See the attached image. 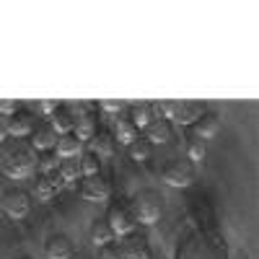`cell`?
<instances>
[{
	"label": "cell",
	"mask_w": 259,
	"mask_h": 259,
	"mask_svg": "<svg viewBox=\"0 0 259 259\" xmlns=\"http://www.w3.org/2000/svg\"><path fill=\"white\" fill-rule=\"evenodd\" d=\"M177 259H228V244L218 231L194 228L179 241Z\"/></svg>",
	"instance_id": "obj_1"
},
{
	"label": "cell",
	"mask_w": 259,
	"mask_h": 259,
	"mask_svg": "<svg viewBox=\"0 0 259 259\" xmlns=\"http://www.w3.org/2000/svg\"><path fill=\"white\" fill-rule=\"evenodd\" d=\"M0 171L8 179H29L36 171V150L31 148L29 140L8 138L0 143Z\"/></svg>",
	"instance_id": "obj_2"
},
{
	"label": "cell",
	"mask_w": 259,
	"mask_h": 259,
	"mask_svg": "<svg viewBox=\"0 0 259 259\" xmlns=\"http://www.w3.org/2000/svg\"><path fill=\"white\" fill-rule=\"evenodd\" d=\"M127 205H130V212H133L135 223L153 226L163 212V194L153 187H143L133 194V200H130Z\"/></svg>",
	"instance_id": "obj_3"
},
{
	"label": "cell",
	"mask_w": 259,
	"mask_h": 259,
	"mask_svg": "<svg viewBox=\"0 0 259 259\" xmlns=\"http://www.w3.org/2000/svg\"><path fill=\"white\" fill-rule=\"evenodd\" d=\"M153 106L161 117H166L168 122L184 124V127H192L207 112L202 101H161V104H153Z\"/></svg>",
	"instance_id": "obj_4"
},
{
	"label": "cell",
	"mask_w": 259,
	"mask_h": 259,
	"mask_svg": "<svg viewBox=\"0 0 259 259\" xmlns=\"http://www.w3.org/2000/svg\"><path fill=\"white\" fill-rule=\"evenodd\" d=\"M0 207L8 218L13 221H24L26 215L31 212V194L21 187H8L0 194Z\"/></svg>",
	"instance_id": "obj_5"
},
{
	"label": "cell",
	"mask_w": 259,
	"mask_h": 259,
	"mask_svg": "<svg viewBox=\"0 0 259 259\" xmlns=\"http://www.w3.org/2000/svg\"><path fill=\"white\" fill-rule=\"evenodd\" d=\"M161 177L168 187L184 189L194 182V163L187 161V158H168L161 168Z\"/></svg>",
	"instance_id": "obj_6"
},
{
	"label": "cell",
	"mask_w": 259,
	"mask_h": 259,
	"mask_svg": "<svg viewBox=\"0 0 259 259\" xmlns=\"http://www.w3.org/2000/svg\"><path fill=\"white\" fill-rule=\"evenodd\" d=\"M104 221L109 223V228H112V233L114 236H127V233H133L135 231V218H133V212H130V205L127 202H122V200H114L112 205H109V210H106V215H104Z\"/></svg>",
	"instance_id": "obj_7"
},
{
	"label": "cell",
	"mask_w": 259,
	"mask_h": 259,
	"mask_svg": "<svg viewBox=\"0 0 259 259\" xmlns=\"http://www.w3.org/2000/svg\"><path fill=\"white\" fill-rule=\"evenodd\" d=\"M80 197L89 202H106L112 197V182L101 171L91 177H80Z\"/></svg>",
	"instance_id": "obj_8"
},
{
	"label": "cell",
	"mask_w": 259,
	"mask_h": 259,
	"mask_svg": "<svg viewBox=\"0 0 259 259\" xmlns=\"http://www.w3.org/2000/svg\"><path fill=\"white\" fill-rule=\"evenodd\" d=\"M119 259H150V244L140 233H127L119 239Z\"/></svg>",
	"instance_id": "obj_9"
},
{
	"label": "cell",
	"mask_w": 259,
	"mask_h": 259,
	"mask_svg": "<svg viewBox=\"0 0 259 259\" xmlns=\"http://www.w3.org/2000/svg\"><path fill=\"white\" fill-rule=\"evenodd\" d=\"M75 254V244L68 233H50L47 236V241H45V256L47 259H73Z\"/></svg>",
	"instance_id": "obj_10"
},
{
	"label": "cell",
	"mask_w": 259,
	"mask_h": 259,
	"mask_svg": "<svg viewBox=\"0 0 259 259\" xmlns=\"http://www.w3.org/2000/svg\"><path fill=\"white\" fill-rule=\"evenodd\" d=\"M6 127H8V138H18V140H24L34 133V127H36V119L29 109H18L13 112L11 117H6Z\"/></svg>",
	"instance_id": "obj_11"
},
{
	"label": "cell",
	"mask_w": 259,
	"mask_h": 259,
	"mask_svg": "<svg viewBox=\"0 0 259 259\" xmlns=\"http://www.w3.org/2000/svg\"><path fill=\"white\" fill-rule=\"evenodd\" d=\"M75 106H68V104H57V109L50 114V127L55 130L57 135H65V133H73L75 127Z\"/></svg>",
	"instance_id": "obj_12"
},
{
	"label": "cell",
	"mask_w": 259,
	"mask_h": 259,
	"mask_svg": "<svg viewBox=\"0 0 259 259\" xmlns=\"http://www.w3.org/2000/svg\"><path fill=\"white\" fill-rule=\"evenodd\" d=\"M62 179H60V174L57 171H52V174H36V179H34V194L41 200V202H50L55 194L62 189Z\"/></svg>",
	"instance_id": "obj_13"
},
{
	"label": "cell",
	"mask_w": 259,
	"mask_h": 259,
	"mask_svg": "<svg viewBox=\"0 0 259 259\" xmlns=\"http://www.w3.org/2000/svg\"><path fill=\"white\" fill-rule=\"evenodd\" d=\"M143 138L150 143V145H163L171 140V133H174V127H171V122L166 117H153L148 122V127L143 130Z\"/></svg>",
	"instance_id": "obj_14"
},
{
	"label": "cell",
	"mask_w": 259,
	"mask_h": 259,
	"mask_svg": "<svg viewBox=\"0 0 259 259\" xmlns=\"http://www.w3.org/2000/svg\"><path fill=\"white\" fill-rule=\"evenodd\" d=\"M31 140V148L36 150V153H41V150H52L55 148V143H57V133L50 127V122H41V124H36L34 127V133L29 135Z\"/></svg>",
	"instance_id": "obj_15"
},
{
	"label": "cell",
	"mask_w": 259,
	"mask_h": 259,
	"mask_svg": "<svg viewBox=\"0 0 259 259\" xmlns=\"http://www.w3.org/2000/svg\"><path fill=\"white\" fill-rule=\"evenodd\" d=\"M114 148H117V140H114L112 133H106V130H99V133L89 140V153L99 156L101 161L109 158V156L114 153Z\"/></svg>",
	"instance_id": "obj_16"
},
{
	"label": "cell",
	"mask_w": 259,
	"mask_h": 259,
	"mask_svg": "<svg viewBox=\"0 0 259 259\" xmlns=\"http://www.w3.org/2000/svg\"><path fill=\"white\" fill-rule=\"evenodd\" d=\"M192 133L197 135V138H202V140H210V138H215L221 133V117L215 114V112H205L197 122H194L192 127Z\"/></svg>",
	"instance_id": "obj_17"
},
{
	"label": "cell",
	"mask_w": 259,
	"mask_h": 259,
	"mask_svg": "<svg viewBox=\"0 0 259 259\" xmlns=\"http://www.w3.org/2000/svg\"><path fill=\"white\" fill-rule=\"evenodd\" d=\"M73 133H75V138H78L80 143H89V140L99 133V119H96V114H91V112L78 114V117H75Z\"/></svg>",
	"instance_id": "obj_18"
},
{
	"label": "cell",
	"mask_w": 259,
	"mask_h": 259,
	"mask_svg": "<svg viewBox=\"0 0 259 259\" xmlns=\"http://www.w3.org/2000/svg\"><path fill=\"white\" fill-rule=\"evenodd\" d=\"M83 150V143L75 138V133H65V135H57V143H55V153L60 158H78Z\"/></svg>",
	"instance_id": "obj_19"
},
{
	"label": "cell",
	"mask_w": 259,
	"mask_h": 259,
	"mask_svg": "<svg viewBox=\"0 0 259 259\" xmlns=\"http://www.w3.org/2000/svg\"><path fill=\"white\" fill-rule=\"evenodd\" d=\"M130 122H133L135 127H138V133L140 130H145L148 127V122L156 117V106L153 104H148V101H140V104H133L130 106Z\"/></svg>",
	"instance_id": "obj_20"
},
{
	"label": "cell",
	"mask_w": 259,
	"mask_h": 259,
	"mask_svg": "<svg viewBox=\"0 0 259 259\" xmlns=\"http://www.w3.org/2000/svg\"><path fill=\"white\" fill-rule=\"evenodd\" d=\"M89 239H91L94 246H104V244H112L114 233H112L109 223H106L104 218H96V221L91 223V228H89Z\"/></svg>",
	"instance_id": "obj_21"
},
{
	"label": "cell",
	"mask_w": 259,
	"mask_h": 259,
	"mask_svg": "<svg viewBox=\"0 0 259 259\" xmlns=\"http://www.w3.org/2000/svg\"><path fill=\"white\" fill-rule=\"evenodd\" d=\"M112 135H114V140H119V143L127 145V143H133L140 133H138V127L130 122V117H122V114H119L117 122H114V133H112Z\"/></svg>",
	"instance_id": "obj_22"
},
{
	"label": "cell",
	"mask_w": 259,
	"mask_h": 259,
	"mask_svg": "<svg viewBox=\"0 0 259 259\" xmlns=\"http://www.w3.org/2000/svg\"><path fill=\"white\" fill-rule=\"evenodd\" d=\"M205 153H207V148H205V140L202 138H197L192 133V130H187V161H202L205 158Z\"/></svg>",
	"instance_id": "obj_23"
},
{
	"label": "cell",
	"mask_w": 259,
	"mask_h": 259,
	"mask_svg": "<svg viewBox=\"0 0 259 259\" xmlns=\"http://www.w3.org/2000/svg\"><path fill=\"white\" fill-rule=\"evenodd\" d=\"M57 174H60L62 182H75V179H80V177H83V174H80V161H78V158H60Z\"/></svg>",
	"instance_id": "obj_24"
},
{
	"label": "cell",
	"mask_w": 259,
	"mask_h": 259,
	"mask_svg": "<svg viewBox=\"0 0 259 259\" xmlns=\"http://www.w3.org/2000/svg\"><path fill=\"white\" fill-rule=\"evenodd\" d=\"M127 153H130V158H133V161H148L150 153H153V145H150L145 138L138 135L133 143H127Z\"/></svg>",
	"instance_id": "obj_25"
},
{
	"label": "cell",
	"mask_w": 259,
	"mask_h": 259,
	"mask_svg": "<svg viewBox=\"0 0 259 259\" xmlns=\"http://www.w3.org/2000/svg\"><path fill=\"white\" fill-rule=\"evenodd\" d=\"M57 163H60V156L55 153V148L36 153V168H39V174H52V171H57Z\"/></svg>",
	"instance_id": "obj_26"
},
{
	"label": "cell",
	"mask_w": 259,
	"mask_h": 259,
	"mask_svg": "<svg viewBox=\"0 0 259 259\" xmlns=\"http://www.w3.org/2000/svg\"><path fill=\"white\" fill-rule=\"evenodd\" d=\"M78 161H80V174L83 177H91V174H99L101 171V158L89 153V150H83V153L78 156Z\"/></svg>",
	"instance_id": "obj_27"
},
{
	"label": "cell",
	"mask_w": 259,
	"mask_h": 259,
	"mask_svg": "<svg viewBox=\"0 0 259 259\" xmlns=\"http://www.w3.org/2000/svg\"><path fill=\"white\" fill-rule=\"evenodd\" d=\"M96 259H119V249H117V244L96 246Z\"/></svg>",
	"instance_id": "obj_28"
},
{
	"label": "cell",
	"mask_w": 259,
	"mask_h": 259,
	"mask_svg": "<svg viewBox=\"0 0 259 259\" xmlns=\"http://www.w3.org/2000/svg\"><path fill=\"white\" fill-rule=\"evenodd\" d=\"M104 112H112V114H122V109H124V101L122 99H106V101H101L99 104Z\"/></svg>",
	"instance_id": "obj_29"
},
{
	"label": "cell",
	"mask_w": 259,
	"mask_h": 259,
	"mask_svg": "<svg viewBox=\"0 0 259 259\" xmlns=\"http://www.w3.org/2000/svg\"><path fill=\"white\" fill-rule=\"evenodd\" d=\"M21 106H18V101H11V99H3L0 101V117H11L13 112H18Z\"/></svg>",
	"instance_id": "obj_30"
},
{
	"label": "cell",
	"mask_w": 259,
	"mask_h": 259,
	"mask_svg": "<svg viewBox=\"0 0 259 259\" xmlns=\"http://www.w3.org/2000/svg\"><path fill=\"white\" fill-rule=\"evenodd\" d=\"M39 109L45 112V114H52V112L57 109V101H41V104H39Z\"/></svg>",
	"instance_id": "obj_31"
},
{
	"label": "cell",
	"mask_w": 259,
	"mask_h": 259,
	"mask_svg": "<svg viewBox=\"0 0 259 259\" xmlns=\"http://www.w3.org/2000/svg\"><path fill=\"white\" fill-rule=\"evenodd\" d=\"M8 140V127H6V117H0V143Z\"/></svg>",
	"instance_id": "obj_32"
},
{
	"label": "cell",
	"mask_w": 259,
	"mask_h": 259,
	"mask_svg": "<svg viewBox=\"0 0 259 259\" xmlns=\"http://www.w3.org/2000/svg\"><path fill=\"white\" fill-rule=\"evenodd\" d=\"M16 259H34V256H29V254H21V256H16Z\"/></svg>",
	"instance_id": "obj_33"
}]
</instances>
